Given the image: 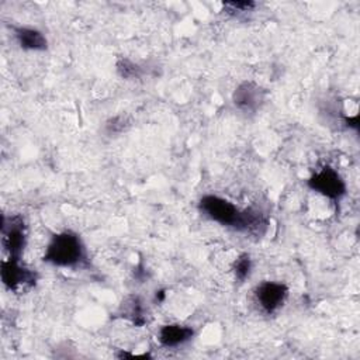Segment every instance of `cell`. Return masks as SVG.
<instances>
[{
	"label": "cell",
	"mask_w": 360,
	"mask_h": 360,
	"mask_svg": "<svg viewBox=\"0 0 360 360\" xmlns=\"http://www.w3.org/2000/svg\"><path fill=\"white\" fill-rule=\"evenodd\" d=\"M86 260V250L80 236L72 231L55 233L45 250L44 262L58 267H76Z\"/></svg>",
	"instance_id": "6da1fadb"
},
{
	"label": "cell",
	"mask_w": 360,
	"mask_h": 360,
	"mask_svg": "<svg viewBox=\"0 0 360 360\" xmlns=\"http://www.w3.org/2000/svg\"><path fill=\"white\" fill-rule=\"evenodd\" d=\"M198 210L211 221L232 228L238 232L242 231L245 210H239L226 198L214 194L202 195L198 202Z\"/></svg>",
	"instance_id": "7a4b0ae2"
},
{
	"label": "cell",
	"mask_w": 360,
	"mask_h": 360,
	"mask_svg": "<svg viewBox=\"0 0 360 360\" xmlns=\"http://www.w3.org/2000/svg\"><path fill=\"white\" fill-rule=\"evenodd\" d=\"M307 186L323 197L339 201L346 194V183L342 176L330 166L322 167L319 172L314 173L308 180Z\"/></svg>",
	"instance_id": "3957f363"
},
{
	"label": "cell",
	"mask_w": 360,
	"mask_h": 360,
	"mask_svg": "<svg viewBox=\"0 0 360 360\" xmlns=\"http://www.w3.org/2000/svg\"><path fill=\"white\" fill-rule=\"evenodd\" d=\"M1 233H3V243L10 253V257L20 259L27 242L24 219L20 215L10 217L8 219L4 217L3 225H1Z\"/></svg>",
	"instance_id": "277c9868"
},
{
	"label": "cell",
	"mask_w": 360,
	"mask_h": 360,
	"mask_svg": "<svg viewBox=\"0 0 360 360\" xmlns=\"http://www.w3.org/2000/svg\"><path fill=\"white\" fill-rule=\"evenodd\" d=\"M287 297L288 287L284 283L263 281L255 288V298L260 308L267 314H273L281 308Z\"/></svg>",
	"instance_id": "5b68a950"
},
{
	"label": "cell",
	"mask_w": 360,
	"mask_h": 360,
	"mask_svg": "<svg viewBox=\"0 0 360 360\" xmlns=\"http://www.w3.org/2000/svg\"><path fill=\"white\" fill-rule=\"evenodd\" d=\"M266 100V90L255 82H242L232 94L235 107L243 112H256Z\"/></svg>",
	"instance_id": "8992f818"
},
{
	"label": "cell",
	"mask_w": 360,
	"mask_h": 360,
	"mask_svg": "<svg viewBox=\"0 0 360 360\" xmlns=\"http://www.w3.org/2000/svg\"><path fill=\"white\" fill-rule=\"evenodd\" d=\"M1 281L8 290H17L20 285H34L37 281L35 271L20 264V259L1 262Z\"/></svg>",
	"instance_id": "52a82bcc"
},
{
	"label": "cell",
	"mask_w": 360,
	"mask_h": 360,
	"mask_svg": "<svg viewBox=\"0 0 360 360\" xmlns=\"http://www.w3.org/2000/svg\"><path fill=\"white\" fill-rule=\"evenodd\" d=\"M194 336V329L191 326L180 323H169L159 330V343L165 347H177L188 342Z\"/></svg>",
	"instance_id": "ba28073f"
},
{
	"label": "cell",
	"mask_w": 360,
	"mask_h": 360,
	"mask_svg": "<svg viewBox=\"0 0 360 360\" xmlns=\"http://www.w3.org/2000/svg\"><path fill=\"white\" fill-rule=\"evenodd\" d=\"M14 37L18 45L27 51H45L48 48V41L45 35L30 27H17L14 28Z\"/></svg>",
	"instance_id": "9c48e42d"
},
{
	"label": "cell",
	"mask_w": 360,
	"mask_h": 360,
	"mask_svg": "<svg viewBox=\"0 0 360 360\" xmlns=\"http://www.w3.org/2000/svg\"><path fill=\"white\" fill-rule=\"evenodd\" d=\"M121 309H122V314H124L122 316L129 318L135 325L141 326V325H143V323H145L143 307H142L141 300H139L136 295L127 297V298H125V301H122Z\"/></svg>",
	"instance_id": "30bf717a"
},
{
	"label": "cell",
	"mask_w": 360,
	"mask_h": 360,
	"mask_svg": "<svg viewBox=\"0 0 360 360\" xmlns=\"http://www.w3.org/2000/svg\"><path fill=\"white\" fill-rule=\"evenodd\" d=\"M115 69L122 79H136L141 77L143 73V69L138 63L127 58H120L115 63Z\"/></svg>",
	"instance_id": "8fae6325"
},
{
	"label": "cell",
	"mask_w": 360,
	"mask_h": 360,
	"mask_svg": "<svg viewBox=\"0 0 360 360\" xmlns=\"http://www.w3.org/2000/svg\"><path fill=\"white\" fill-rule=\"evenodd\" d=\"M232 270L235 274V278L239 283H243L252 271V259L248 253H242L240 256H238V259L233 262L232 264Z\"/></svg>",
	"instance_id": "7c38bea8"
},
{
	"label": "cell",
	"mask_w": 360,
	"mask_h": 360,
	"mask_svg": "<svg viewBox=\"0 0 360 360\" xmlns=\"http://www.w3.org/2000/svg\"><path fill=\"white\" fill-rule=\"evenodd\" d=\"M129 127H131L129 117L125 115V114H120V115H115V117L110 118L105 122L104 129L108 135H120V134L125 132Z\"/></svg>",
	"instance_id": "4fadbf2b"
},
{
	"label": "cell",
	"mask_w": 360,
	"mask_h": 360,
	"mask_svg": "<svg viewBox=\"0 0 360 360\" xmlns=\"http://www.w3.org/2000/svg\"><path fill=\"white\" fill-rule=\"evenodd\" d=\"M255 6H256V3H253V1H226L222 4L224 10L232 15L250 11L255 8Z\"/></svg>",
	"instance_id": "5bb4252c"
}]
</instances>
